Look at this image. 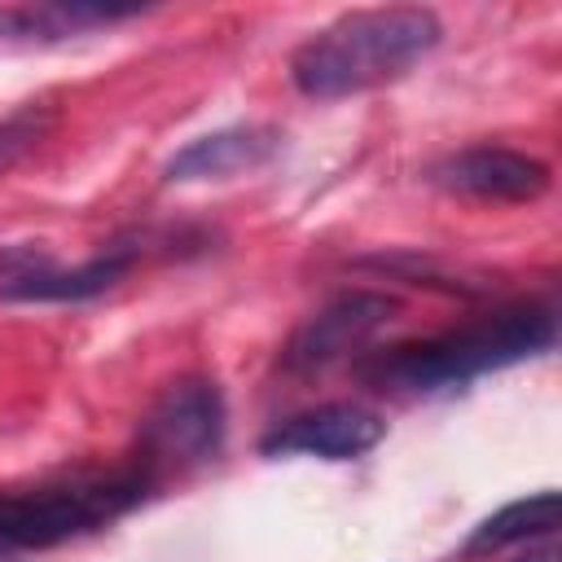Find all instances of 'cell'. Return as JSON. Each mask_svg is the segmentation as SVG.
<instances>
[{
  "instance_id": "6da1fadb",
  "label": "cell",
  "mask_w": 562,
  "mask_h": 562,
  "mask_svg": "<svg viewBox=\"0 0 562 562\" xmlns=\"http://www.w3.org/2000/svg\"><path fill=\"white\" fill-rule=\"evenodd\" d=\"M443 40V22L422 4L351 9L290 53V83L312 101L360 97L404 79Z\"/></svg>"
},
{
  "instance_id": "7a4b0ae2",
  "label": "cell",
  "mask_w": 562,
  "mask_h": 562,
  "mask_svg": "<svg viewBox=\"0 0 562 562\" xmlns=\"http://www.w3.org/2000/svg\"><path fill=\"white\" fill-rule=\"evenodd\" d=\"M558 342V316L549 303H509L496 312H483L474 321H461L443 334L395 342L360 364V378L378 391H448L465 386L483 373L509 369L518 360L544 356Z\"/></svg>"
},
{
  "instance_id": "3957f363",
  "label": "cell",
  "mask_w": 562,
  "mask_h": 562,
  "mask_svg": "<svg viewBox=\"0 0 562 562\" xmlns=\"http://www.w3.org/2000/svg\"><path fill=\"white\" fill-rule=\"evenodd\" d=\"M158 474L136 457L110 474H70L57 483L0 492V540L18 549H53L75 536H88L154 492Z\"/></svg>"
},
{
  "instance_id": "277c9868",
  "label": "cell",
  "mask_w": 562,
  "mask_h": 562,
  "mask_svg": "<svg viewBox=\"0 0 562 562\" xmlns=\"http://www.w3.org/2000/svg\"><path fill=\"white\" fill-rule=\"evenodd\" d=\"M224 395L211 378H176L162 386L154 408L140 422V461L162 474L176 465L211 461L224 448Z\"/></svg>"
},
{
  "instance_id": "5b68a950",
  "label": "cell",
  "mask_w": 562,
  "mask_h": 562,
  "mask_svg": "<svg viewBox=\"0 0 562 562\" xmlns=\"http://www.w3.org/2000/svg\"><path fill=\"white\" fill-rule=\"evenodd\" d=\"M132 268L127 246H110L105 255H92L75 268L57 263L48 246L35 241H13L0 250V299L13 303H79L105 294L123 272Z\"/></svg>"
},
{
  "instance_id": "8992f818",
  "label": "cell",
  "mask_w": 562,
  "mask_h": 562,
  "mask_svg": "<svg viewBox=\"0 0 562 562\" xmlns=\"http://www.w3.org/2000/svg\"><path fill=\"white\" fill-rule=\"evenodd\" d=\"M395 307L400 303L391 294H378V290H342V294H334L285 342V369L290 373H321V369L356 356L395 316Z\"/></svg>"
},
{
  "instance_id": "52a82bcc",
  "label": "cell",
  "mask_w": 562,
  "mask_h": 562,
  "mask_svg": "<svg viewBox=\"0 0 562 562\" xmlns=\"http://www.w3.org/2000/svg\"><path fill=\"white\" fill-rule=\"evenodd\" d=\"M386 435V422L351 400L321 404L307 413L285 417L259 439L263 457H321V461H356L369 448H378Z\"/></svg>"
},
{
  "instance_id": "ba28073f",
  "label": "cell",
  "mask_w": 562,
  "mask_h": 562,
  "mask_svg": "<svg viewBox=\"0 0 562 562\" xmlns=\"http://www.w3.org/2000/svg\"><path fill=\"white\" fill-rule=\"evenodd\" d=\"M430 180L448 193H465L479 202H536L549 189V167L522 149L505 145H470L430 167Z\"/></svg>"
},
{
  "instance_id": "9c48e42d",
  "label": "cell",
  "mask_w": 562,
  "mask_h": 562,
  "mask_svg": "<svg viewBox=\"0 0 562 562\" xmlns=\"http://www.w3.org/2000/svg\"><path fill=\"white\" fill-rule=\"evenodd\" d=\"M281 145V132L268 123H237V127H220L206 132L198 140H189L184 149H176L162 167V176L171 184H189V180H228V176H246L255 167H263Z\"/></svg>"
},
{
  "instance_id": "30bf717a",
  "label": "cell",
  "mask_w": 562,
  "mask_h": 562,
  "mask_svg": "<svg viewBox=\"0 0 562 562\" xmlns=\"http://www.w3.org/2000/svg\"><path fill=\"white\" fill-rule=\"evenodd\" d=\"M140 9H114V4H26L0 13V40L13 44H57L70 35H88L114 22L136 18Z\"/></svg>"
},
{
  "instance_id": "8fae6325",
  "label": "cell",
  "mask_w": 562,
  "mask_h": 562,
  "mask_svg": "<svg viewBox=\"0 0 562 562\" xmlns=\"http://www.w3.org/2000/svg\"><path fill=\"white\" fill-rule=\"evenodd\" d=\"M558 518H562V496L553 487H544L536 496H522V501H509L470 531L465 553H487V549L522 544V540H536V536H553Z\"/></svg>"
},
{
  "instance_id": "7c38bea8",
  "label": "cell",
  "mask_w": 562,
  "mask_h": 562,
  "mask_svg": "<svg viewBox=\"0 0 562 562\" xmlns=\"http://www.w3.org/2000/svg\"><path fill=\"white\" fill-rule=\"evenodd\" d=\"M48 123H53V114L48 110H35V105L13 110L9 119H0V171H9L26 149L40 145V136L48 132Z\"/></svg>"
},
{
  "instance_id": "4fadbf2b",
  "label": "cell",
  "mask_w": 562,
  "mask_h": 562,
  "mask_svg": "<svg viewBox=\"0 0 562 562\" xmlns=\"http://www.w3.org/2000/svg\"><path fill=\"white\" fill-rule=\"evenodd\" d=\"M562 553H558V544H544V549H527L518 562H558Z\"/></svg>"
},
{
  "instance_id": "5bb4252c",
  "label": "cell",
  "mask_w": 562,
  "mask_h": 562,
  "mask_svg": "<svg viewBox=\"0 0 562 562\" xmlns=\"http://www.w3.org/2000/svg\"><path fill=\"white\" fill-rule=\"evenodd\" d=\"M0 562H13V549H9L4 540H0Z\"/></svg>"
}]
</instances>
